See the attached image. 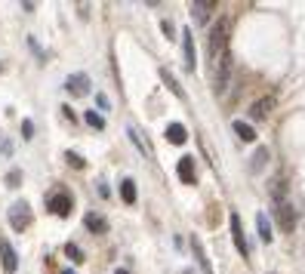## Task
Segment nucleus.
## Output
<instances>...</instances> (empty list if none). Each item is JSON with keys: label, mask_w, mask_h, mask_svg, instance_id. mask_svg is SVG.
Segmentation results:
<instances>
[{"label": "nucleus", "mask_w": 305, "mask_h": 274, "mask_svg": "<svg viewBox=\"0 0 305 274\" xmlns=\"http://www.w3.org/2000/svg\"><path fill=\"white\" fill-rule=\"evenodd\" d=\"M228 37H232V19H216V25L210 28V44H207V59L213 68H219V62L232 53L228 50Z\"/></svg>", "instance_id": "obj_1"}, {"label": "nucleus", "mask_w": 305, "mask_h": 274, "mask_svg": "<svg viewBox=\"0 0 305 274\" xmlns=\"http://www.w3.org/2000/svg\"><path fill=\"white\" fill-rule=\"evenodd\" d=\"M28 225H31V207H28V201H16L10 207V228L13 231H25Z\"/></svg>", "instance_id": "obj_2"}, {"label": "nucleus", "mask_w": 305, "mask_h": 274, "mask_svg": "<svg viewBox=\"0 0 305 274\" xmlns=\"http://www.w3.org/2000/svg\"><path fill=\"white\" fill-rule=\"evenodd\" d=\"M47 207H50V213H53V216L65 219V216H71V207H74V198H71L68 191H56V194H50V201H47Z\"/></svg>", "instance_id": "obj_3"}, {"label": "nucleus", "mask_w": 305, "mask_h": 274, "mask_svg": "<svg viewBox=\"0 0 305 274\" xmlns=\"http://www.w3.org/2000/svg\"><path fill=\"white\" fill-rule=\"evenodd\" d=\"M65 93H68V96H74V99H81V96H87V93H90V77H87L84 71H78V74H71L68 81H65Z\"/></svg>", "instance_id": "obj_4"}, {"label": "nucleus", "mask_w": 305, "mask_h": 274, "mask_svg": "<svg viewBox=\"0 0 305 274\" xmlns=\"http://www.w3.org/2000/svg\"><path fill=\"white\" fill-rule=\"evenodd\" d=\"M228 225H232V241H235L238 253L247 259V256H250V247H247V238H244V225H241V216H238V213H232V216H228Z\"/></svg>", "instance_id": "obj_5"}, {"label": "nucleus", "mask_w": 305, "mask_h": 274, "mask_svg": "<svg viewBox=\"0 0 305 274\" xmlns=\"http://www.w3.org/2000/svg\"><path fill=\"white\" fill-rule=\"evenodd\" d=\"M182 53H185V71L192 74L198 68V56H195V37L188 28H182Z\"/></svg>", "instance_id": "obj_6"}, {"label": "nucleus", "mask_w": 305, "mask_h": 274, "mask_svg": "<svg viewBox=\"0 0 305 274\" xmlns=\"http://www.w3.org/2000/svg\"><path fill=\"white\" fill-rule=\"evenodd\" d=\"M0 265H4L7 274H16V268H19V256L10 247V241H0Z\"/></svg>", "instance_id": "obj_7"}, {"label": "nucleus", "mask_w": 305, "mask_h": 274, "mask_svg": "<svg viewBox=\"0 0 305 274\" xmlns=\"http://www.w3.org/2000/svg\"><path fill=\"white\" fill-rule=\"evenodd\" d=\"M275 213H278L281 231H284V234H290V231L296 228V210H293V207H290V204L284 201V204H278V210H275Z\"/></svg>", "instance_id": "obj_8"}, {"label": "nucleus", "mask_w": 305, "mask_h": 274, "mask_svg": "<svg viewBox=\"0 0 305 274\" xmlns=\"http://www.w3.org/2000/svg\"><path fill=\"white\" fill-rule=\"evenodd\" d=\"M272 108H275V96H265V99H256V102L250 105V117H253V121H265V117L272 114Z\"/></svg>", "instance_id": "obj_9"}, {"label": "nucleus", "mask_w": 305, "mask_h": 274, "mask_svg": "<svg viewBox=\"0 0 305 274\" xmlns=\"http://www.w3.org/2000/svg\"><path fill=\"white\" fill-rule=\"evenodd\" d=\"M127 136H130V142H133V145L145 154V158H151V142L145 139V133H142L139 127H133V124H130V127H127Z\"/></svg>", "instance_id": "obj_10"}, {"label": "nucleus", "mask_w": 305, "mask_h": 274, "mask_svg": "<svg viewBox=\"0 0 305 274\" xmlns=\"http://www.w3.org/2000/svg\"><path fill=\"white\" fill-rule=\"evenodd\" d=\"M256 231H259V241L262 244H272L275 241V231H272V222L265 213H256Z\"/></svg>", "instance_id": "obj_11"}, {"label": "nucleus", "mask_w": 305, "mask_h": 274, "mask_svg": "<svg viewBox=\"0 0 305 274\" xmlns=\"http://www.w3.org/2000/svg\"><path fill=\"white\" fill-rule=\"evenodd\" d=\"M228 74H232V53H228V56L219 62V68H216V93H222V90H225Z\"/></svg>", "instance_id": "obj_12"}, {"label": "nucleus", "mask_w": 305, "mask_h": 274, "mask_svg": "<svg viewBox=\"0 0 305 274\" xmlns=\"http://www.w3.org/2000/svg\"><path fill=\"white\" fill-rule=\"evenodd\" d=\"M179 179L185 185H195L198 182V173H195V158H182L179 161Z\"/></svg>", "instance_id": "obj_13"}, {"label": "nucleus", "mask_w": 305, "mask_h": 274, "mask_svg": "<svg viewBox=\"0 0 305 274\" xmlns=\"http://www.w3.org/2000/svg\"><path fill=\"white\" fill-rule=\"evenodd\" d=\"M167 142H173V145H185V142H188V130H185L182 124H170V127H167Z\"/></svg>", "instance_id": "obj_14"}, {"label": "nucleus", "mask_w": 305, "mask_h": 274, "mask_svg": "<svg viewBox=\"0 0 305 274\" xmlns=\"http://www.w3.org/2000/svg\"><path fill=\"white\" fill-rule=\"evenodd\" d=\"M84 225H87L93 234H105V231H108V222H105L99 213H87V216H84Z\"/></svg>", "instance_id": "obj_15"}, {"label": "nucleus", "mask_w": 305, "mask_h": 274, "mask_svg": "<svg viewBox=\"0 0 305 274\" xmlns=\"http://www.w3.org/2000/svg\"><path fill=\"white\" fill-rule=\"evenodd\" d=\"M192 250H195V259H198V265H201L207 274H213V265H210V259H207V253H204V244H201V238H192Z\"/></svg>", "instance_id": "obj_16"}, {"label": "nucleus", "mask_w": 305, "mask_h": 274, "mask_svg": "<svg viewBox=\"0 0 305 274\" xmlns=\"http://www.w3.org/2000/svg\"><path fill=\"white\" fill-rule=\"evenodd\" d=\"M232 130H235L244 142H256V130H253L247 121H232Z\"/></svg>", "instance_id": "obj_17"}, {"label": "nucleus", "mask_w": 305, "mask_h": 274, "mask_svg": "<svg viewBox=\"0 0 305 274\" xmlns=\"http://www.w3.org/2000/svg\"><path fill=\"white\" fill-rule=\"evenodd\" d=\"M192 10H195V19H198V22H207V16L216 10V4H213V0H207V4H204V0H195Z\"/></svg>", "instance_id": "obj_18"}, {"label": "nucleus", "mask_w": 305, "mask_h": 274, "mask_svg": "<svg viewBox=\"0 0 305 274\" xmlns=\"http://www.w3.org/2000/svg\"><path fill=\"white\" fill-rule=\"evenodd\" d=\"M161 77H164V84L170 87V93H173V96L185 99V90L179 87V81H176V77H173V71H170V68H161Z\"/></svg>", "instance_id": "obj_19"}, {"label": "nucleus", "mask_w": 305, "mask_h": 274, "mask_svg": "<svg viewBox=\"0 0 305 274\" xmlns=\"http://www.w3.org/2000/svg\"><path fill=\"white\" fill-rule=\"evenodd\" d=\"M136 194H139L136 191V182L133 179H124L121 182V198H124V204H136Z\"/></svg>", "instance_id": "obj_20"}, {"label": "nucleus", "mask_w": 305, "mask_h": 274, "mask_svg": "<svg viewBox=\"0 0 305 274\" xmlns=\"http://www.w3.org/2000/svg\"><path fill=\"white\" fill-rule=\"evenodd\" d=\"M265 161H269V148L259 145V148H256V154L250 158V167H253V170H262V167H265Z\"/></svg>", "instance_id": "obj_21"}, {"label": "nucleus", "mask_w": 305, "mask_h": 274, "mask_svg": "<svg viewBox=\"0 0 305 274\" xmlns=\"http://www.w3.org/2000/svg\"><path fill=\"white\" fill-rule=\"evenodd\" d=\"M65 256H68V259H71L74 265H81V262L87 259V256H84V250H81L78 244H65Z\"/></svg>", "instance_id": "obj_22"}, {"label": "nucleus", "mask_w": 305, "mask_h": 274, "mask_svg": "<svg viewBox=\"0 0 305 274\" xmlns=\"http://www.w3.org/2000/svg\"><path fill=\"white\" fill-rule=\"evenodd\" d=\"M272 198H275V204H284V201H287V185H284L281 179L272 182Z\"/></svg>", "instance_id": "obj_23"}, {"label": "nucleus", "mask_w": 305, "mask_h": 274, "mask_svg": "<svg viewBox=\"0 0 305 274\" xmlns=\"http://www.w3.org/2000/svg\"><path fill=\"white\" fill-rule=\"evenodd\" d=\"M84 121H87L93 130H102V127H105V117H102L99 111H87V114H84Z\"/></svg>", "instance_id": "obj_24"}, {"label": "nucleus", "mask_w": 305, "mask_h": 274, "mask_svg": "<svg viewBox=\"0 0 305 274\" xmlns=\"http://www.w3.org/2000/svg\"><path fill=\"white\" fill-rule=\"evenodd\" d=\"M65 161H68V167H74V170H84V167H87V161L81 158L78 151H65Z\"/></svg>", "instance_id": "obj_25"}, {"label": "nucleus", "mask_w": 305, "mask_h": 274, "mask_svg": "<svg viewBox=\"0 0 305 274\" xmlns=\"http://www.w3.org/2000/svg\"><path fill=\"white\" fill-rule=\"evenodd\" d=\"M19 182H22V170H10L7 173V185L10 188H19Z\"/></svg>", "instance_id": "obj_26"}, {"label": "nucleus", "mask_w": 305, "mask_h": 274, "mask_svg": "<svg viewBox=\"0 0 305 274\" xmlns=\"http://www.w3.org/2000/svg\"><path fill=\"white\" fill-rule=\"evenodd\" d=\"M22 136L25 139H34V124L31 121H22Z\"/></svg>", "instance_id": "obj_27"}, {"label": "nucleus", "mask_w": 305, "mask_h": 274, "mask_svg": "<svg viewBox=\"0 0 305 274\" xmlns=\"http://www.w3.org/2000/svg\"><path fill=\"white\" fill-rule=\"evenodd\" d=\"M96 102H99V108H102V111H111V102H108V96H105V93H99V96H96Z\"/></svg>", "instance_id": "obj_28"}, {"label": "nucleus", "mask_w": 305, "mask_h": 274, "mask_svg": "<svg viewBox=\"0 0 305 274\" xmlns=\"http://www.w3.org/2000/svg\"><path fill=\"white\" fill-rule=\"evenodd\" d=\"M0 154H13V142H7V139H0Z\"/></svg>", "instance_id": "obj_29"}, {"label": "nucleus", "mask_w": 305, "mask_h": 274, "mask_svg": "<svg viewBox=\"0 0 305 274\" xmlns=\"http://www.w3.org/2000/svg\"><path fill=\"white\" fill-rule=\"evenodd\" d=\"M114 274H130V271H127V268H118V271H114Z\"/></svg>", "instance_id": "obj_30"}, {"label": "nucleus", "mask_w": 305, "mask_h": 274, "mask_svg": "<svg viewBox=\"0 0 305 274\" xmlns=\"http://www.w3.org/2000/svg\"><path fill=\"white\" fill-rule=\"evenodd\" d=\"M62 274H78V271H71V268H65V271H62Z\"/></svg>", "instance_id": "obj_31"}, {"label": "nucleus", "mask_w": 305, "mask_h": 274, "mask_svg": "<svg viewBox=\"0 0 305 274\" xmlns=\"http://www.w3.org/2000/svg\"><path fill=\"white\" fill-rule=\"evenodd\" d=\"M0 74H4V62H0Z\"/></svg>", "instance_id": "obj_32"}, {"label": "nucleus", "mask_w": 305, "mask_h": 274, "mask_svg": "<svg viewBox=\"0 0 305 274\" xmlns=\"http://www.w3.org/2000/svg\"><path fill=\"white\" fill-rule=\"evenodd\" d=\"M179 274H192V271H179Z\"/></svg>", "instance_id": "obj_33"}]
</instances>
